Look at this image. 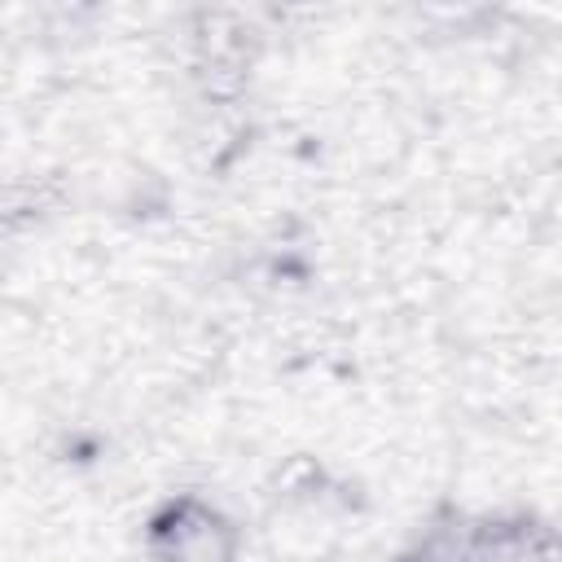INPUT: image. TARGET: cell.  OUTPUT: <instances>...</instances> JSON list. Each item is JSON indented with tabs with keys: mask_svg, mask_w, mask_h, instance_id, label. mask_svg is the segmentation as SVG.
I'll return each instance as SVG.
<instances>
[{
	"mask_svg": "<svg viewBox=\"0 0 562 562\" xmlns=\"http://www.w3.org/2000/svg\"><path fill=\"white\" fill-rule=\"evenodd\" d=\"M149 562H241V527L206 496H171L145 527Z\"/></svg>",
	"mask_w": 562,
	"mask_h": 562,
	"instance_id": "cell-1",
	"label": "cell"
}]
</instances>
